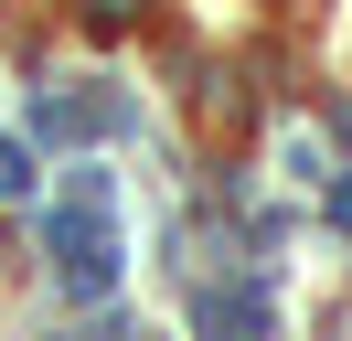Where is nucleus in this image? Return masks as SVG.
Segmentation results:
<instances>
[{
  "label": "nucleus",
  "mask_w": 352,
  "mask_h": 341,
  "mask_svg": "<svg viewBox=\"0 0 352 341\" xmlns=\"http://www.w3.org/2000/svg\"><path fill=\"white\" fill-rule=\"evenodd\" d=\"M331 224H342V234H352V182H342V192H331Z\"/></svg>",
  "instance_id": "4"
},
{
  "label": "nucleus",
  "mask_w": 352,
  "mask_h": 341,
  "mask_svg": "<svg viewBox=\"0 0 352 341\" xmlns=\"http://www.w3.org/2000/svg\"><path fill=\"white\" fill-rule=\"evenodd\" d=\"M54 256H65V277H75L86 298L118 277V234H107V213H96V182L65 192V213H54Z\"/></svg>",
  "instance_id": "1"
},
{
  "label": "nucleus",
  "mask_w": 352,
  "mask_h": 341,
  "mask_svg": "<svg viewBox=\"0 0 352 341\" xmlns=\"http://www.w3.org/2000/svg\"><path fill=\"white\" fill-rule=\"evenodd\" d=\"M0 192H32V160H22V139H0Z\"/></svg>",
  "instance_id": "3"
},
{
  "label": "nucleus",
  "mask_w": 352,
  "mask_h": 341,
  "mask_svg": "<svg viewBox=\"0 0 352 341\" xmlns=\"http://www.w3.org/2000/svg\"><path fill=\"white\" fill-rule=\"evenodd\" d=\"M203 331H214V341H267V298H256V288L203 298Z\"/></svg>",
  "instance_id": "2"
}]
</instances>
